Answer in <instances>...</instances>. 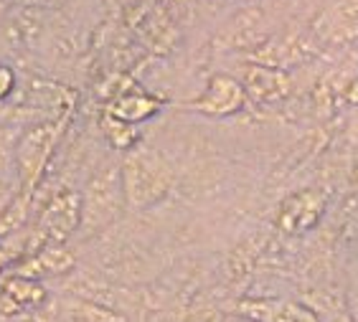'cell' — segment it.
Returning a JSON list of instances; mask_svg holds the SVG:
<instances>
[{
	"mask_svg": "<svg viewBox=\"0 0 358 322\" xmlns=\"http://www.w3.org/2000/svg\"><path fill=\"white\" fill-rule=\"evenodd\" d=\"M303 302L315 312L320 322H353L348 297L338 295L333 289H308Z\"/></svg>",
	"mask_w": 358,
	"mask_h": 322,
	"instance_id": "52a82bcc",
	"label": "cell"
},
{
	"mask_svg": "<svg viewBox=\"0 0 358 322\" xmlns=\"http://www.w3.org/2000/svg\"><path fill=\"white\" fill-rule=\"evenodd\" d=\"M117 170H102L92 180L87 200H84V221L87 226H102L117 216Z\"/></svg>",
	"mask_w": 358,
	"mask_h": 322,
	"instance_id": "3957f363",
	"label": "cell"
},
{
	"mask_svg": "<svg viewBox=\"0 0 358 322\" xmlns=\"http://www.w3.org/2000/svg\"><path fill=\"white\" fill-rule=\"evenodd\" d=\"M325 206L323 193L315 191H303L292 196L282 206L280 213V226L285 233H303L308 228H313L317 219H320V211Z\"/></svg>",
	"mask_w": 358,
	"mask_h": 322,
	"instance_id": "277c9868",
	"label": "cell"
},
{
	"mask_svg": "<svg viewBox=\"0 0 358 322\" xmlns=\"http://www.w3.org/2000/svg\"><path fill=\"white\" fill-rule=\"evenodd\" d=\"M236 315H244L255 322H320L303 300H289V297L241 300L236 305Z\"/></svg>",
	"mask_w": 358,
	"mask_h": 322,
	"instance_id": "7a4b0ae2",
	"label": "cell"
},
{
	"mask_svg": "<svg viewBox=\"0 0 358 322\" xmlns=\"http://www.w3.org/2000/svg\"><path fill=\"white\" fill-rule=\"evenodd\" d=\"M247 89L259 102H275L289 92V79L277 69H252L247 76Z\"/></svg>",
	"mask_w": 358,
	"mask_h": 322,
	"instance_id": "ba28073f",
	"label": "cell"
},
{
	"mask_svg": "<svg viewBox=\"0 0 358 322\" xmlns=\"http://www.w3.org/2000/svg\"><path fill=\"white\" fill-rule=\"evenodd\" d=\"M241 104H244V87L236 79L216 76L214 82H211V87L206 89V94L196 102V107L201 112H208V115L224 117L241 110Z\"/></svg>",
	"mask_w": 358,
	"mask_h": 322,
	"instance_id": "5b68a950",
	"label": "cell"
},
{
	"mask_svg": "<svg viewBox=\"0 0 358 322\" xmlns=\"http://www.w3.org/2000/svg\"><path fill=\"white\" fill-rule=\"evenodd\" d=\"M168 183H171V173L163 160L152 158L150 152L132 155L124 163L122 193L130 206H148L152 200H158L168 191Z\"/></svg>",
	"mask_w": 358,
	"mask_h": 322,
	"instance_id": "6da1fadb",
	"label": "cell"
},
{
	"mask_svg": "<svg viewBox=\"0 0 358 322\" xmlns=\"http://www.w3.org/2000/svg\"><path fill=\"white\" fill-rule=\"evenodd\" d=\"M323 38L331 43H351L358 38V0H338L325 13Z\"/></svg>",
	"mask_w": 358,
	"mask_h": 322,
	"instance_id": "8992f818",
	"label": "cell"
},
{
	"mask_svg": "<svg viewBox=\"0 0 358 322\" xmlns=\"http://www.w3.org/2000/svg\"><path fill=\"white\" fill-rule=\"evenodd\" d=\"M348 307H351V315H353V322H358V292H348Z\"/></svg>",
	"mask_w": 358,
	"mask_h": 322,
	"instance_id": "9c48e42d",
	"label": "cell"
}]
</instances>
